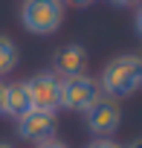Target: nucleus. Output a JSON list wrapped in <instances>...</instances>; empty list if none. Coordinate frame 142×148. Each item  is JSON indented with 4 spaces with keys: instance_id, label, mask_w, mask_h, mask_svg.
Segmentation results:
<instances>
[{
    "instance_id": "14",
    "label": "nucleus",
    "mask_w": 142,
    "mask_h": 148,
    "mask_svg": "<svg viewBox=\"0 0 142 148\" xmlns=\"http://www.w3.org/2000/svg\"><path fill=\"white\" fill-rule=\"evenodd\" d=\"M110 3H113V6H136L139 0H110Z\"/></svg>"
},
{
    "instance_id": "9",
    "label": "nucleus",
    "mask_w": 142,
    "mask_h": 148,
    "mask_svg": "<svg viewBox=\"0 0 142 148\" xmlns=\"http://www.w3.org/2000/svg\"><path fill=\"white\" fill-rule=\"evenodd\" d=\"M15 67H18V47L9 35H0V79L9 76Z\"/></svg>"
},
{
    "instance_id": "6",
    "label": "nucleus",
    "mask_w": 142,
    "mask_h": 148,
    "mask_svg": "<svg viewBox=\"0 0 142 148\" xmlns=\"http://www.w3.org/2000/svg\"><path fill=\"white\" fill-rule=\"evenodd\" d=\"M55 128H58V116L49 113V110H26L20 119H18V136L26 139V142H46L55 136Z\"/></svg>"
},
{
    "instance_id": "3",
    "label": "nucleus",
    "mask_w": 142,
    "mask_h": 148,
    "mask_svg": "<svg viewBox=\"0 0 142 148\" xmlns=\"http://www.w3.org/2000/svg\"><path fill=\"white\" fill-rule=\"evenodd\" d=\"M99 99H102V87L87 73L73 76V79H61V108L73 113H87Z\"/></svg>"
},
{
    "instance_id": "11",
    "label": "nucleus",
    "mask_w": 142,
    "mask_h": 148,
    "mask_svg": "<svg viewBox=\"0 0 142 148\" xmlns=\"http://www.w3.org/2000/svg\"><path fill=\"white\" fill-rule=\"evenodd\" d=\"M38 148H70V145H67V142H61V139H55V136H52V139H46V142H38Z\"/></svg>"
},
{
    "instance_id": "15",
    "label": "nucleus",
    "mask_w": 142,
    "mask_h": 148,
    "mask_svg": "<svg viewBox=\"0 0 142 148\" xmlns=\"http://www.w3.org/2000/svg\"><path fill=\"white\" fill-rule=\"evenodd\" d=\"M3 99H6V84L0 82V116H3Z\"/></svg>"
},
{
    "instance_id": "2",
    "label": "nucleus",
    "mask_w": 142,
    "mask_h": 148,
    "mask_svg": "<svg viewBox=\"0 0 142 148\" xmlns=\"http://www.w3.org/2000/svg\"><path fill=\"white\" fill-rule=\"evenodd\" d=\"M20 23L32 35H52L64 23V3L61 0H23Z\"/></svg>"
},
{
    "instance_id": "16",
    "label": "nucleus",
    "mask_w": 142,
    "mask_h": 148,
    "mask_svg": "<svg viewBox=\"0 0 142 148\" xmlns=\"http://www.w3.org/2000/svg\"><path fill=\"white\" fill-rule=\"evenodd\" d=\"M122 148H142V136H139V139H133V142H128V145H122Z\"/></svg>"
},
{
    "instance_id": "17",
    "label": "nucleus",
    "mask_w": 142,
    "mask_h": 148,
    "mask_svg": "<svg viewBox=\"0 0 142 148\" xmlns=\"http://www.w3.org/2000/svg\"><path fill=\"white\" fill-rule=\"evenodd\" d=\"M0 148H12V145H3V142H0Z\"/></svg>"
},
{
    "instance_id": "7",
    "label": "nucleus",
    "mask_w": 142,
    "mask_h": 148,
    "mask_svg": "<svg viewBox=\"0 0 142 148\" xmlns=\"http://www.w3.org/2000/svg\"><path fill=\"white\" fill-rule=\"evenodd\" d=\"M84 70H87V49L81 44H64L52 58V73L58 79L84 76Z\"/></svg>"
},
{
    "instance_id": "4",
    "label": "nucleus",
    "mask_w": 142,
    "mask_h": 148,
    "mask_svg": "<svg viewBox=\"0 0 142 148\" xmlns=\"http://www.w3.org/2000/svg\"><path fill=\"white\" fill-rule=\"evenodd\" d=\"M26 87H29V102H32L35 110L58 113V108H61V79L52 70H44L38 76H32L26 82Z\"/></svg>"
},
{
    "instance_id": "10",
    "label": "nucleus",
    "mask_w": 142,
    "mask_h": 148,
    "mask_svg": "<svg viewBox=\"0 0 142 148\" xmlns=\"http://www.w3.org/2000/svg\"><path fill=\"white\" fill-rule=\"evenodd\" d=\"M87 148H122V145H119L116 139H93Z\"/></svg>"
},
{
    "instance_id": "8",
    "label": "nucleus",
    "mask_w": 142,
    "mask_h": 148,
    "mask_svg": "<svg viewBox=\"0 0 142 148\" xmlns=\"http://www.w3.org/2000/svg\"><path fill=\"white\" fill-rule=\"evenodd\" d=\"M26 110H32V102H29V87H26V82H12V84H6L3 116L20 119Z\"/></svg>"
},
{
    "instance_id": "12",
    "label": "nucleus",
    "mask_w": 142,
    "mask_h": 148,
    "mask_svg": "<svg viewBox=\"0 0 142 148\" xmlns=\"http://www.w3.org/2000/svg\"><path fill=\"white\" fill-rule=\"evenodd\" d=\"M133 26H136V32H139V38H142V3H139V9H136V18H133Z\"/></svg>"
},
{
    "instance_id": "13",
    "label": "nucleus",
    "mask_w": 142,
    "mask_h": 148,
    "mask_svg": "<svg viewBox=\"0 0 142 148\" xmlns=\"http://www.w3.org/2000/svg\"><path fill=\"white\" fill-rule=\"evenodd\" d=\"M61 3H70V6H90L96 0H61Z\"/></svg>"
},
{
    "instance_id": "5",
    "label": "nucleus",
    "mask_w": 142,
    "mask_h": 148,
    "mask_svg": "<svg viewBox=\"0 0 142 148\" xmlns=\"http://www.w3.org/2000/svg\"><path fill=\"white\" fill-rule=\"evenodd\" d=\"M84 116H87V128L96 139H110L122 125V108L107 96H102Z\"/></svg>"
},
{
    "instance_id": "1",
    "label": "nucleus",
    "mask_w": 142,
    "mask_h": 148,
    "mask_svg": "<svg viewBox=\"0 0 142 148\" xmlns=\"http://www.w3.org/2000/svg\"><path fill=\"white\" fill-rule=\"evenodd\" d=\"M102 93L107 99H125V96H133L139 87H142V55H116L104 64L102 76L96 79Z\"/></svg>"
}]
</instances>
